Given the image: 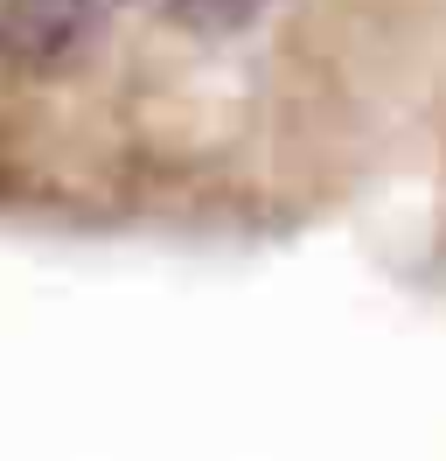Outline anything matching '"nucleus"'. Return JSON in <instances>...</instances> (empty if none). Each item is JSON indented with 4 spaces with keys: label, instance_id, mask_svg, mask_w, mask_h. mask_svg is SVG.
<instances>
[{
    "label": "nucleus",
    "instance_id": "nucleus-1",
    "mask_svg": "<svg viewBox=\"0 0 446 461\" xmlns=\"http://www.w3.org/2000/svg\"><path fill=\"white\" fill-rule=\"evenodd\" d=\"M112 0H0V63L14 77H63L91 50Z\"/></svg>",
    "mask_w": 446,
    "mask_h": 461
},
{
    "label": "nucleus",
    "instance_id": "nucleus-2",
    "mask_svg": "<svg viewBox=\"0 0 446 461\" xmlns=\"http://www.w3.org/2000/svg\"><path fill=\"white\" fill-rule=\"evenodd\" d=\"M161 7L182 22V29L230 35V29H245V22H258V7H265V0H161Z\"/></svg>",
    "mask_w": 446,
    "mask_h": 461
}]
</instances>
